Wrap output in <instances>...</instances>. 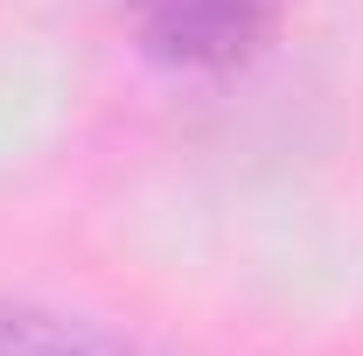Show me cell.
I'll list each match as a JSON object with an SVG mask.
<instances>
[{"mask_svg": "<svg viewBox=\"0 0 363 356\" xmlns=\"http://www.w3.org/2000/svg\"><path fill=\"white\" fill-rule=\"evenodd\" d=\"M294 0H133V35L168 70H238L279 35Z\"/></svg>", "mask_w": 363, "mask_h": 356, "instance_id": "1", "label": "cell"}, {"mask_svg": "<svg viewBox=\"0 0 363 356\" xmlns=\"http://www.w3.org/2000/svg\"><path fill=\"white\" fill-rule=\"evenodd\" d=\"M0 356H154V350L98 328L84 314H56V308L0 294Z\"/></svg>", "mask_w": 363, "mask_h": 356, "instance_id": "2", "label": "cell"}]
</instances>
